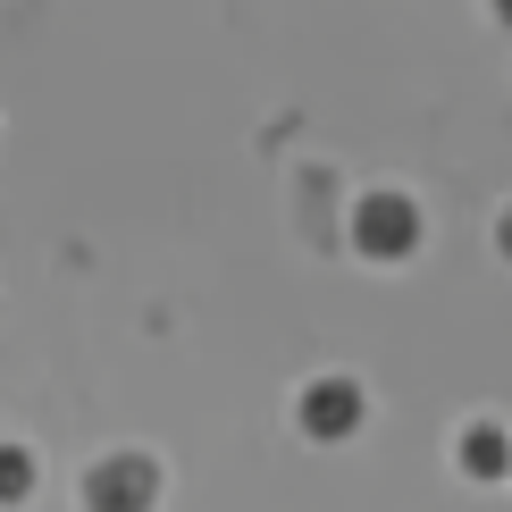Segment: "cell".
<instances>
[{
    "mask_svg": "<svg viewBox=\"0 0 512 512\" xmlns=\"http://www.w3.org/2000/svg\"><path fill=\"white\" fill-rule=\"evenodd\" d=\"M152 496H160V471H143V462H101L84 479V504L93 512H143Z\"/></svg>",
    "mask_w": 512,
    "mask_h": 512,
    "instance_id": "1",
    "label": "cell"
},
{
    "mask_svg": "<svg viewBox=\"0 0 512 512\" xmlns=\"http://www.w3.org/2000/svg\"><path fill=\"white\" fill-rule=\"evenodd\" d=\"M353 236L370 244V252H403V244H412V210H403L395 194H378V202H361V219H353Z\"/></svg>",
    "mask_w": 512,
    "mask_h": 512,
    "instance_id": "2",
    "label": "cell"
},
{
    "mask_svg": "<svg viewBox=\"0 0 512 512\" xmlns=\"http://www.w3.org/2000/svg\"><path fill=\"white\" fill-rule=\"evenodd\" d=\"M303 420H311V429H319V437H345V429H353V420H361V395L345 387V378H319V387L303 395Z\"/></svg>",
    "mask_w": 512,
    "mask_h": 512,
    "instance_id": "3",
    "label": "cell"
},
{
    "mask_svg": "<svg viewBox=\"0 0 512 512\" xmlns=\"http://www.w3.org/2000/svg\"><path fill=\"white\" fill-rule=\"evenodd\" d=\"M462 454H471V471H479V479H496V471H504V437H496V429H471V437H462Z\"/></svg>",
    "mask_w": 512,
    "mask_h": 512,
    "instance_id": "4",
    "label": "cell"
},
{
    "mask_svg": "<svg viewBox=\"0 0 512 512\" xmlns=\"http://www.w3.org/2000/svg\"><path fill=\"white\" fill-rule=\"evenodd\" d=\"M26 487H34V454L0 445V504H9V496H26Z\"/></svg>",
    "mask_w": 512,
    "mask_h": 512,
    "instance_id": "5",
    "label": "cell"
}]
</instances>
